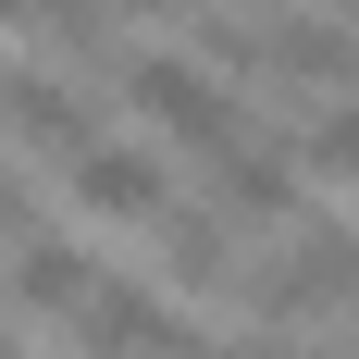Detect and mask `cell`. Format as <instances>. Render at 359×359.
<instances>
[{
  "instance_id": "5",
  "label": "cell",
  "mask_w": 359,
  "mask_h": 359,
  "mask_svg": "<svg viewBox=\"0 0 359 359\" xmlns=\"http://www.w3.org/2000/svg\"><path fill=\"white\" fill-rule=\"evenodd\" d=\"M62 186H74V211H87V223H161V211H174L161 149H124V137L74 149V161H62Z\"/></svg>"
},
{
  "instance_id": "1",
  "label": "cell",
  "mask_w": 359,
  "mask_h": 359,
  "mask_svg": "<svg viewBox=\"0 0 359 359\" xmlns=\"http://www.w3.org/2000/svg\"><path fill=\"white\" fill-rule=\"evenodd\" d=\"M236 297H248L260 323H323V310H359V236H347V223H323V211H297L285 248L248 260V285H236Z\"/></svg>"
},
{
  "instance_id": "11",
  "label": "cell",
  "mask_w": 359,
  "mask_h": 359,
  "mask_svg": "<svg viewBox=\"0 0 359 359\" xmlns=\"http://www.w3.org/2000/svg\"><path fill=\"white\" fill-rule=\"evenodd\" d=\"M25 236H37V223H25V186H13V174H0V260H13V248H25Z\"/></svg>"
},
{
  "instance_id": "4",
  "label": "cell",
  "mask_w": 359,
  "mask_h": 359,
  "mask_svg": "<svg viewBox=\"0 0 359 359\" xmlns=\"http://www.w3.org/2000/svg\"><path fill=\"white\" fill-rule=\"evenodd\" d=\"M149 248H161V285L174 297H236L248 285V223L236 211H186L174 198V211L149 223Z\"/></svg>"
},
{
  "instance_id": "7",
  "label": "cell",
  "mask_w": 359,
  "mask_h": 359,
  "mask_svg": "<svg viewBox=\"0 0 359 359\" xmlns=\"http://www.w3.org/2000/svg\"><path fill=\"white\" fill-rule=\"evenodd\" d=\"M260 74L347 100V87H359V25H347V13H273V25H260Z\"/></svg>"
},
{
  "instance_id": "13",
  "label": "cell",
  "mask_w": 359,
  "mask_h": 359,
  "mask_svg": "<svg viewBox=\"0 0 359 359\" xmlns=\"http://www.w3.org/2000/svg\"><path fill=\"white\" fill-rule=\"evenodd\" d=\"M111 13H124V25H149V13H174V25H186V13H211V0H111Z\"/></svg>"
},
{
  "instance_id": "3",
  "label": "cell",
  "mask_w": 359,
  "mask_h": 359,
  "mask_svg": "<svg viewBox=\"0 0 359 359\" xmlns=\"http://www.w3.org/2000/svg\"><path fill=\"white\" fill-rule=\"evenodd\" d=\"M62 347H74V359H223L211 334L186 323L174 285H111V273H100V297L62 323Z\"/></svg>"
},
{
  "instance_id": "16",
  "label": "cell",
  "mask_w": 359,
  "mask_h": 359,
  "mask_svg": "<svg viewBox=\"0 0 359 359\" xmlns=\"http://www.w3.org/2000/svg\"><path fill=\"white\" fill-rule=\"evenodd\" d=\"M347 25H359V0H347Z\"/></svg>"
},
{
  "instance_id": "10",
  "label": "cell",
  "mask_w": 359,
  "mask_h": 359,
  "mask_svg": "<svg viewBox=\"0 0 359 359\" xmlns=\"http://www.w3.org/2000/svg\"><path fill=\"white\" fill-rule=\"evenodd\" d=\"M285 149H297V174H323V186H359V100H310L285 124Z\"/></svg>"
},
{
  "instance_id": "14",
  "label": "cell",
  "mask_w": 359,
  "mask_h": 359,
  "mask_svg": "<svg viewBox=\"0 0 359 359\" xmlns=\"http://www.w3.org/2000/svg\"><path fill=\"white\" fill-rule=\"evenodd\" d=\"M0 25H37V0H0Z\"/></svg>"
},
{
  "instance_id": "6",
  "label": "cell",
  "mask_w": 359,
  "mask_h": 359,
  "mask_svg": "<svg viewBox=\"0 0 359 359\" xmlns=\"http://www.w3.org/2000/svg\"><path fill=\"white\" fill-rule=\"evenodd\" d=\"M211 211H236L248 236H285V223H297V149H285V137H273V149L223 137V149H211Z\"/></svg>"
},
{
  "instance_id": "2",
  "label": "cell",
  "mask_w": 359,
  "mask_h": 359,
  "mask_svg": "<svg viewBox=\"0 0 359 359\" xmlns=\"http://www.w3.org/2000/svg\"><path fill=\"white\" fill-rule=\"evenodd\" d=\"M111 100L137 111V124H161V137H186L198 161H211L223 137H248V111H236V87H223L198 50H124V74H111Z\"/></svg>"
},
{
  "instance_id": "8",
  "label": "cell",
  "mask_w": 359,
  "mask_h": 359,
  "mask_svg": "<svg viewBox=\"0 0 359 359\" xmlns=\"http://www.w3.org/2000/svg\"><path fill=\"white\" fill-rule=\"evenodd\" d=\"M0 124H13V149H37V161L100 149V111H87L74 74H0Z\"/></svg>"
},
{
  "instance_id": "15",
  "label": "cell",
  "mask_w": 359,
  "mask_h": 359,
  "mask_svg": "<svg viewBox=\"0 0 359 359\" xmlns=\"http://www.w3.org/2000/svg\"><path fill=\"white\" fill-rule=\"evenodd\" d=\"M260 13H297V0H260Z\"/></svg>"
},
{
  "instance_id": "12",
  "label": "cell",
  "mask_w": 359,
  "mask_h": 359,
  "mask_svg": "<svg viewBox=\"0 0 359 359\" xmlns=\"http://www.w3.org/2000/svg\"><path fill=\"white\" fill-rule=\"evenodd\" d=\"M223 359H323V347H297V334L273 323V334H248V347H223Z\"/></svg>"
},
{
  "instance_id": "9",
  "label": "cell",
  "mask_w": 359,
  "mask_h": 359,
  "mask_svg": "<svg viewBox=\"0 0 359 359\" xmlns=\"http://www.w3.org/2000/svg\"><path fill=\"white\" fill-rule=\"evenodd\" d=\"M0 297H13L25 323H74V310L100 297V260L74 248V236H25V248L0 260Z\"/></svg>"
}]
</instances>
